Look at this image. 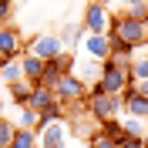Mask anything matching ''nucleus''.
<instances>
[{"label":"nucleus","mask_w":148,"mask_h":148,"mask_svg":"<svg viewBox=\"0 0 148 148\" xmlns=\"http://www.w3.org/2000/svg\"><path fill=\"white\" fill-rule=\"evenodd\" d=\"M88 114H91L98 125L121 118V94H108V91H101L98 84H91V88H88Z\"/></svg>","instance_id":"f257e3e1"},{"label":"nucleus","mask_w":148,"mask_h":148,"mask_svg":"<svg viewBox=\"0 0 148 148\" xmlns=\"http://www.w3.org/2000/svg\"><path fill=\"white\" fill-rule=\"evenodd\" d=\"M108 37L111 40H121V44H128V47H141V44H148V24L118 14V17L111 20V27H108Z\"/></svg>","instance_id":"f03ea898"},{"label":"nucleus","mask_w":148,"mask_h":148,"mask_svg":"<svg viewBox=\"0 0 148 148\" xmlns=\"http://www.w3.org/2000/svg\"><path fill=\"white\" fill-rule=\"evenodd\" d=\"M37 148H67V118H51V121H40L37 125Z\"/></svg>","instance_id":"7ed1b4c3"},{"label":"nucleus","mask_w":148,"mask_h":148,"mask_svg":"<svg viewBox=\"0 0 148 148\" xmlns=\"http://www.w3.org/2000/svg\"><path fill=\"white\" fill-rule=\"evenodd\" d=\"M131 67H121V64H114V61H104L101 64V77H98V88L101 91H108V94H121L125 88H131Z\"/></svg>","instance_id":"20e7f679"},{"label":"nucleus","mask_w":148,"mask_h":148,"mask_svg":"<svg viewBox=\"0 0 148 148\" xmlns=\"http://www.w3.org/2000/svg\"><path fill=\"white\" fill-rule=\"evenodd\" d=\"M51 91H54V98L61 104H71V101H84V98H88V84H84L74 71H67V74L57 77V84L51 88Z\"/></svg>","instance_id":"39448f33"},{"label":"nucleus","mask_w":148,"mask_h":148,"mask_svg":"<svg viewBox=\"0 0 148 148\" xmlns=\"http://www.w3.org/2000/svg\"><path fill=\"white\" fill-rule=\"evenodd\" d=\"M111 20H114V17H111L108 3H98V0H88V7H84V20H81L84 34H108Z\"/></svg>","instance_id":"423d86ee"},{"label":"nucleus","mask_w":148,"mask_h":148,"mask_svg":"<svg viewBox=\"0 0 148 148\" xmlns=\"http://www.w3.org/2000/svg\"><path fill=\"white\" fill-rule=\"evenodd\" d=\"M61 51H67L64 40H61V34H37L34 40H30V47H27V54L40 57V61H54Z\"/></svg>","instance_id":"0eeeda50"},{"label":"nucleus","mask_w":148,"mask_h":148,"mask_svg":"<svg viewBox=\"0 0 148 148\" xmlns=\"http://www.w3.org/2000/svg\"><path fill=\"white\" fill-rule=\"evenodd\" d=\"M77 47H81V57H91V61H108V57H111L108 34H84Z\"/></svg>","instance_id":"6e6552de"},{"label":"nucleus","mask_w":148,"mask_h":148,"mask_svg":"<svg viewBox=\"0 0 148 148\" xmlns=\"http://www.w3.org/2000/svg\"><path fill=\"white\" fill-rule=\"evenodd\" d=\"M121 114H131V118H141V121H148V98L135 91V84L121 91Z\"/></svg>","instance_id":"1a4fd4ad"},{"label":"nucleus","mask_w":148,"mask_h":148,"mask_svg":"<svg viewBox=\"0 0 148 148\" xmlns=\"http://www.w3.org/2000/svg\"><path fill=\"white\" fill-rule=\"evenodd\" d=\"M0 54L3 57H20L24 54V37L10 24H0Z\"/></svg>","instance_id":"9d476101"},{"label":"nucleus","mask_w":148,"mask_h":148,"mask_svg":"<svg viewBox=\"0 0 148 148\" xmlns=\"http://www.w3.org/2000/svg\"><path fill=\"white\" fill-rule=\"evenodd\" d=\"M101 64H104V61H91V57H84L81 64H74V74L91 88V84H98V77H101Z\"/></svg>","instance_id":"9b49d317"},{"label":"nucleus","mask_w":148,"mask_h":148,"mask_svg":"<svg viewBox=\"0 0 148 148\" xmlns=\"http://www.w3.org/2000/svg\"><path fill=\"white\" fill-rule=\"evenodd\" d=\"M20 67H24V81H30V84H37L40 81V74H44V61L40 57H34V54H20Z\"/></svg>","instance_id":"f8f14e48"},{"label":"nucleus","mask_w":148,"mask_h":148,"mask_svg":"<svg viewBox=\"0 0 148 148\" xmlns=\"http://www.w3.org/2000/svg\"><path fill=\"white\" fill-rule=\"evenodd\" d=\"M108 3H118L121 17H135V20L148 17V0H108Z\"/></svg>","instance_id":"ddd939ff"},{"label":"nucleus","mask_w":148,"mask_h":148,"mask_svg":"<svg viewBox=\"0 0 148 148\" xmlns=\"http://www.w3.org/2000/svg\"><path fill=\"white\" fill-rule=\"evenodd\" d=\"M57 98H54V91L51 88H44V84H34V91H30V101H27V108H34L37 114L47 108V104H54Z\"/></svg>","instance_id":"4468645a"},{"label":"nucleus","mask_w":148,"mask_h":148,"mask_svg":"<svg viewBox=\"0 0 148 148\" xmlns=\"http://www.w3.org/2000/svg\"><path fill=\"white\" fill-rule=\"evenodd\" d=\"M14 81H24L20 57H7V61L0 64V84H14Z\"/></svg>","instance_id":"2eb2a0df"},{"label":"nucleus","mask_w":148,"mask_h":148,"mask_svg":"<svg viewBox=\"0 0 148 148\" xmlns=\"http://www.w3.org/2000/svg\"><path fill=\"white\" fill-rule=\"evenodd\" d=\"M7 91H10V101L20 108V104H27V101H30L34 84H30V81H14V84H7Z\"/></svg>","instance_id":"dca6fc26"},{"label":"nucleus","mask_w":148,"mask_h":148,"mask_svg":"<svg viewBox=\"0 0 148 148\" xmlns=\"http://www.w3.org/2000/svg\"><path fill=\"white\" fill-rule=\"evenodd\" d=\"M10 148H37V131H34V128H17Z\"/></svg>","instance_id":"f3484780"},{"label":"nucleus","mask_w":148,"mask_h":148,"mask_svg":"<svg viewBox=\"0 0 148 148\" xmlns=\"http://www.w3.org/2000/svg\"><path fill=\"white\" fill-rule=\"evenodd\" d=\"M145 125H148V121H141V118L121 114V128H125V135H135V138H141V135H145Z\"/></svg>","instance_id":"a211bd4d"},{"label":"nucleus","mask_w":148,"mask_h":148,"mask_svg":"<svg viewBox=\"0 0 148 148\" xmlns=\"http://www.w3.org/2000/svg\"><path fill=\"white\" fill-rule=\"evenodd\" d=\"M40 125V114L27 104H20V114H17V128H37Z\"/></svg>","instance_id":"6ab92c4d"},{"label":"nucleus","mask_w":148,"mask_h":148,"mask_svg":"<svg viewBox=\"0 0 148 148\" xmlns=\"http://www.w3.org/2000/svg\"><path fill=\"white\" fill-rule=\"evenodd\" d=\"M148 77V54H135L131 57V81H145Z\"/></svg>","instance_id":"aec40b11"},{"label":"nucleus","mask_w":148,"mask_h":148,"mask_svg":"<svg viewBox=\"0 0 148 148\" xmlns=\"http://www.w3.org/2000/svg\"><path fill=\"white\" fill-rule=\"evenodd\" d=\"M81 37H84V27H74V24H67V27L61 30V40H64V47H71V51L81 44Z\"/></svg>","instance_id":"412c9836"},{"label":"nucleus","mask_w":148,"mask_h":148,"mask_svg":"<svg viewBox=\"0 0 148 148\" xmlns=\"http://www.w3.org/2000/svg\"><path fill=\"white\" fill-rule=\"evenodd\" d=\"M98 131H101V135H108V138H114V141H121V138H125L121 118H114V121H101V125H98Z\"/></svg>","instance_id":"4be33fe9"},{"label":"nucleus","mask_w":148,"mask_h":148,"mask_svg":"<svg viewBox=\"0 0 148 148\" xmlns=\"http://www.w3.org/2000/svg\"><path fill=\"white\" fill-rule=\"evenodd\" d=\"M14 131H17V125H14L10 118H3V114H0V148H10Z\"/></svg>","instance_id":"5701e85b"},{"label":"nucleus","mask_w":148,"mask_h":148,"mask_svg":"<svg viewBox=\"0 0 148 148\" xmlns=\"http://www.w3.org/2000/svg\"><path fill=\"white\" fill-rule=\"evenodd\" d=\"M88 148H118V141L98 131V135H91V138H88Z\"/></svg>","instance_id":"b1692460"},{"label":"nucleus","mask_w":148,"mask_h":148,"mask_svg":"<svg viewBox=\"0 0 148 148\" xmlns=\"http://www.w3.org/2000/svg\"><path fill=\"white\" fill-rule=\"evenodd\" d=\"M14 17V0H0V24H7Z\"/></svg>","instance_id":"393cba45"},{"label":"nucleus","mask_w":148,"mask_h":148,"mask_svg":"<svg viewBox=\"0 0 148 148\" xmlns=\"http://www.w3.org/2000/svg\"><path fill=\"white\" fill-rule=\"evenodd\" d=\"M118 148H145V141H141V138H135V135H125V138L118 141Z\"/></svg>","instance_id":"a878e982"},{"label":"nucleus","mask_w":148,"mask_h":148,"mask_svg":"<svg viewBox=\"0 0 148 148\" xmlns=\"http://www.w3.org/2000/svg\"><path fill=\"white\" fill-rule=\"evenodd\" d=\"M135 91H138V94H145V98H148V77H145V81H135Z\"/></svg>","instance_id":"bb28decb"},{"label":"nucleus","mask_w":148,"mask_h":148,"mask_svg":"<svg viewBox=\"0 0 148 148\" xmlns=\"http://www.w3.org/2000/svg\"><path fill=\"white\" fill-rule=\"evenodd\" d=\"M141 141H145V148H148V125H145V135H141Z\"/></svg>","instance_id":"cd10ccee"},{"label":"nucleus","mask_w":148,"mask_h":148,"mask_svg":"<svg viewBox=\"0 0 148 148\" xmlns=\"http://www.w3.org/2000/svg\"><path fill=\"white\" fill-rule=\"evenodd\" d=\"M3 61H7V57H3V54H0V64H3Z\"/></svg>","instance_id":"c85d7f7f"},{"label":"nucleus","mask_w":148,"mask_h":148,"mask_svg":"<svg viewBox=\"0 0 148 148\" xmlns=\"http://www.w3.org/2000/svg\"><path fill=\"white\" fill-rule=\"evenodd\" d=\"M98 3H108V0H98Z\"/></svg>","instance_id":"c756f323"},{"label":"nucleus","mask_w":148,"mask_h":148,"mask_svg":"<svg viewBox=\"0 0 148 148\" xmlns=\"http://www.w3.org/2000/svg\"><path fill=\"white\" fill-rule=\"evenodd\" d=\"M145 24H148V17H145Z\"/></svg>","instance_id":"7c9ffc66"}]
</instances>
